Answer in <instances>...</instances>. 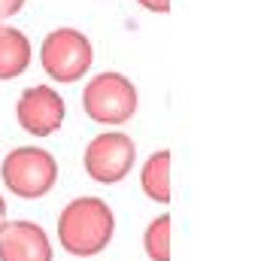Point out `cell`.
<instances>
[{
    "instance_id": "obj_2",
    "label": "cell",
    "mask_w": 261,
    "mask_h": 261,
    "mask_svg": "<svg viewBox=\"0 0 261 261\" xmlns=\"http://www.w3.org/2000/svg\"><path fill=\"white\" fill-rule=\"evenodd\" d=\"M0 179L6 192L21 200H40L58 182V161L49 149L15 146L0 161Z\"/></svg>"
},
{
    "instance_id": "obj_11",
    "label": "cell",
    "mask_w": 261,
    "mask_h": 261,
    "mask_svg": "<svg viewBox=\"0 0 261 261\" xmlns=\"http://www.w3.org/2000/svg\"><path fill=\"white\" fill-rule=\"evenodd\" d=\"M21 6H24V0H0V21L3 18H12Z\"/></svg>"
},
{
    "instance_id": "obj_10",
    "label": "cell",
    "mask_w": 261,
    "mask_h": 261,
    "mask_svg": "<svg viewBox=\"0 0 261 261\" xmlns=\"http://www.w3.org/2000/svg\"><path fill=\"white\" fill-rule=\"evenodd\" d=\"M170 228L173 219L167 213H161L158 219H152L143 231V252L149 261H170Z\"/></svg>"
},
{
    "instance_id": "obj_8",
    "label": "cell",
    "mask_w": 261,
    "mask_h": 261,
    "mask_svg": "<svg viewBox=\"0 0 261 261\" xmlns=\"http://www.w3.org/2000/svg\"><path fill=\"white\" fill-rule=\"evenodd\" d=\"M31 67V40L18 28H0V79H18Z\"/></svg>"
},
{
    "instance_id": "obj_7",
    "label": "cell",
    "mask_w": 261,
    "mask_h": 261,
    "mask_svg": "<svg viewBox=\"0 0 261 261\" xmlns=\"http://www.w3.org/2000/svg\"><path fill=\"white\" fill-rule=\"evenodd\" d=\"M55 249L43 225L15 219L0 225V261H52Z\"/></svg>"
},
{
    "instance_id": "obj_9",
    "label": "cell",
    "mask_w": 261,
    "mask_h": 261,
    "mask_svg": "<svg viewBox=\"0 0 261 261\" xmlns=\"http://www.w3.org/2000/svg\"><path fill=\"white\" fill-rule=\"evenodd\" d=\"M140 189L155 203H170L173 200V195H170V152L167 149L146 158V164L140 170Z\"/></svg>"
},
{
    "instance_id": "obj_13",
    "label": "cell",
    "mask_w": 261,
    "mask_h": 261,
    "mask_svg": "<svg viewBox=\"0 0 261 261\" xmlns=\"http://www.w3.org/2000/svg\"><path fill=\"white\" fill-rule=\"evenodd\" d=\"M6 222V197L0 195V225Z\"/></svg>"
},
{
    "instance_id": "obj_1",
    "label": "cell",
    "mask_w": 261,
    "mask_h": 261,
    "mask_svg": "<svg viewBox=\"0 0 261 261\" xmlns=\"http://www.w3.org/2000/svg\"><path fill=\"white\" fill-rule=\"evenodd\" d=\"M116 234V213L103 197H73L58 216V243L73 258L100 255Z\"/></svg>"
},
{
    "instance_id": "obj_3",
    "label": "cell",
    "mask_w": 261,
    "mask_h": 261,
    "mask_svg": "<svg viewBox=\"0 0 261 261\" xmlns=\"http://www.w3.org/2000/svg\"><path fill=\"white\" fill-rule=\"evenodd\" d=\"M82 110L97 125H125L137 113V88L128 76L107 70L82 88Z\"/></svg>"
},
{
    "instance_id": "obj_6",
    "label": "cell",
    "mask_w": 261,
    "mask_h": 261,
    "mask_svg": "<svg viewBox=\"0 0 261 261\" xmlns=\"http://www.w3.org/2000/svg\"><path fill=\"white\" fill-rule=\"evenodd\" d=\"M64 116H67V103L52 85L24 88L18 103H15V119H18L21 130H28L31 137L55 134L64 125Z\"/></svg>"
},
{
    "instance_id": "obj_4",
    "label": "cell",
    "mask_w": 261,
    "mask_h": 261,
    "mask_svg": "<svg viewBox=\"0 0 261 261\" xmlns=\"http://www.w3.org/2000/svg\"><path fill=\"white\" fill-rule=\"evenodd\" d=\"M91 40L76 28H55L52 34H46L40 46V64L55 82H76L91 70Z\"/></svg>"
},
{
    "instance_id": "obj_5",
    "label": "cell",
    "mask_w": 261,
    "mask_h": 261,
    "mask_svg": "<svg viewBox=\"0 0 261 261\" xmlns=\"http://www.w3.org/2000/svg\"><path fill=\"white\" fill-rule=\"evenodd\" d=\"M137 161V146L125 130H103L97 134L85 152H82V167L85 173L100 182V186H116L130 173Z\"/></svg>"
},
{
    "instance_id": "obj_12",
    "label": "cell",
    "mask_w": 261,
    "mask_h": 261,
    "mask_svg": "<svg viewBox=\"0 0 261 261\" xmlns=\"http://www.w3.org/2000/svg\"><path fill=\"white\" fill-rule=\"evenodd\" d=\"M149 12H170V0H137Z\"/></svg>"
}]
</instances>
